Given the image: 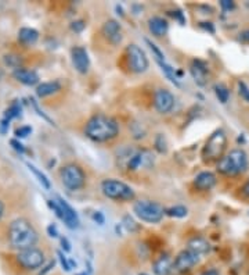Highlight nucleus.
<instances>
[{"mask_svg":"<svg viewBox=\"0 0 249 275\" xmlns=\"http://www.w3.org/2000/svg\"><path fill=\"white\" fill-rule=\"evenodd\" d=\"M240 40L244 43H249V30L242 31L240 34Z\"/></svg>","mask_w":249,"mask_h":275,"instance_id":"nucleus-45","label":"nucleus"},{"mask_svg":"<svg viewBox=\"0 0 249 275\" xmlns=\"http://www.w3.org/2000/svg\"><path fill=\"white\" fill-rule=\"evenodd\" d=\"M9 127L10 121L9 120H6V118H3V120L0 121V134H1V135H6L7 131H9Z\"/></svg>","mask_w":249,"mask_h":275,"instance_id":"nucleus-40","label":"nucleus"},{"mask_svg":"<svg viewBox=\"0 0 249 275\" xmlns=\"http://www.w3.org/2000/svg\"><path fill=\"white\" fill-rule=\"evenodd\" d=\"M29 100H31V104H32V106H33V108H35V111L38 113V116H40V117L45 118V120L47 121V122H48V124H50V125H56V124H54V121H53L51 118L48 117L47 114H46V113H45L43 110H40V107H39V104H38V102H36L35 99H33V98H29Z\"/></svg>","mask_w":249,"mask_h":275,"instance_id":"nucleus-30","label":"nucleus"},{"mask_svg":"<svg viewBox=\"0 0 249 275\" xmlns=\"http://www.w3.org/2000/svg\"><path fill=\"white\" fill-rule=\"evenodd\" d=\"M200 27L203 28L205 31H209L211 34H215V27H213V24H212V22H201V24H200Z\"/></svg>","mask_w":249,"mask_h":275,"instance_id":"nucleus-44","label":"nucleus"},{"mask_svg":"<svg viewBox=\"0 0 249 275\" xmlns=\"http://www.w3.org/2000/svg\"><path fill=\"white\" fill-rule=\"evenodd\" d=\"M77 275H90V274H89V273H86V271H85V273H80V274H77Z\"/></svg>","mask_w":249,"mask_h":275,"instance_id":"nucleus-51","label":"nucleus"},{"mask_svg":"<svg viewBox=\"0 0 249 275\" xmlns=\"http://www.w3.org/2000/svg\"><path fill=\"white\" fill-rule=\"evenodd\" d=\"M31 134H32V127H29V125H24V127H19L16 129V137L17 138H27Z\"/></svg>","mask_w":249,"mask_h":275,"instance_id":"nucleus-35","label":"nucleus"},{"mask_svg":"<svg viewBox=\"0 0 249 275\" xmlns=\"http://www.w3.org/2000/svg\"><path fill=\"white\" fill-rule=\"evenodd\" d=\"M121 224L124 226V229H126V231L130 232V234H134V232H139V231H140V224H137V221H136L130 214H124Z\"/></svg>","mask_w":249,"mask_h":275,"instance_id":"nucleus-25","label":"nucleus"},{"mask_svg":"<svg viewBox=\"0 0 249 275\" xmlns=\"http://www.w3.org/2000/svg\"><path fill=\"white\" fill-rule=\"evenodd\" d=\"M27 167H28V170L35 175V177L38 178V181H39V184L42 185V187L45 188V189H50V181H48V178L40 171V170H38V168L35 167L33 164H31V163H27Z\"/></svg>","mask_w":249,"mask_h":275,"instance_id":"nucleus-24","label":"nucleus"},{"mask_svg":"<svg viewBox=\"0 0 249 275\" xmlns=\"http://www.w3.org/2000/svg\"><path fill=\"white\" fill-rule=\"evenodd\" d=\"M92 218H93V221L97 223L98 225H104V223H106V217H104V214H103L101 211H94Z\"/></svg>","mask_w":249,"mask_h":275,"instance_id":"nucleus-38","label":"nucleus"},{"mask_svg":"<svg viewBox=\"0 0 249 275\" xmlns=\"http://www.w3.org/2000/svg\"><path fill=\"white\" fill-rule=\"evenodd\" d=\"M215 93H216V98L219 99V102L223 103V104H226L229 102V99H230V90L224 84L215 85Z\"/></svg>","mask_w":249,"mask_h":275,"instance_id":"nucleus-26","label":"nucleus"},{"mask_svg":"<svg viewBox=\"0 0 249 275\" xmlns=\"http://www.w3.org/2000/svg\"><path fill=\"white\" fill-rule=\"evenodd\" d=\"M115 9H116V11H118V14H119V16H121V17H124V10H122V7H121V6H119V4H118V6H116Z\"/></svg>","mask_w":249,"mask_h":275,"instance_id":"nucleus-50","label":"nucleus"},{"mask_svg":"<svg viewBox=\"0 0 249 275\" xmlns=\"http://www.w3.org/2000/svg\"><path fill=\"white\" fill-rule=\"evenodd\" d=\"M126 59H127L129 69H132L134 74H143L150 67V61L145 52L136 43H130L126 46Z\"/></svg>","mask_w":249,"mask_h":275,"instance_id":"nucleus-8","label":"nucleus"},{"mask_svg":"<svg viewBox=\"0 0 249 275\" xmlns=\"http://www.w3.org/2000/svg\"><path fill=\"white\" fill-rule=\"evenodd\" d=\"M10 145L13 146V149H14L16 152H18L21 155L25 153V146L19 142L18 139H11V140H10Z\"/></svg>","mask_w":249,"mask_h":275,"instance_id":"nucleus-37","label":"nucleus"},{"mask_svg":"<svg viewBox=\"0 0 249 275\" xmlns=\"http://www.w3.org/2000/svg\"><path fill=\"white\" fill-rule=\"evenodd\" d=\"M238 92H240L241 98L244 99V100H247V102H249V88L244 84V82H238Z\"/></svg>","mask_w":249,"mask_h":275,"instance_id":"nucleus-36","label":"nucleus"},{"mask_svg":"<svg viewBox=\"0 0 249 275\" xmlns=\"http://www.w3.org/2000/svg\"><path fill=\"white\" fill-rule=\"evenodd\" d=\"M172 16L174 17V18H176V20L179 21V22H180V25H186V17H184V14H183L182 11L180 10L173 11Z\"/></svg>","mask_w":249,"mask_h":275,"instance_id":"nucleus-42","label":"nucleus"},{"mask_svg":"<svg viewBox=\"0 0 249 275\" xmlns=\"http://www.w3.org/2000/svg\"><path fill=\"white\" fill-rule=\"evenodd\" d=\"M39 39V32L33 28H28V27H24L18 31V40L25 45V46H32L35 45Z\"/></svg>","mask_w":249,"mask_h":275,"instance_id":"nucleus-22","label":"nucleus"},{"mask_svg":"<svg viewBox=\"0 0 249 275\" xmlns=\"http://www.w3.org/2000/svg\"><path fill=\"white\" fill-rule=\"evenodd\" d=\"M174 95L169 89L159 88L154 93V107L159 114H169L174 107Z\"/></svg>","mask_w":249,"mask_h":275,"instance_id":"nucleus-10","label":"nucleus"},{"mask_svg":"<svg viewBox=\"0 0 249 275\" xmlns=\"http://www.w3.org/2000/svg\"><path fill=\"white\" fill-rule=\"evenodd\" d=\"M187 214H188V208L182 205L165 208V216H169L172 218H184V217H187Z\"/></svg>","mask_w":249,"mask_h":275,"instance_id":"nucleus-23","label":"nucleus"},{"mask_svg":"<svg viewBox=\"0 0 249 275\" xmlns=\"http://www.w3.org/2000/svg\"><path fill=\"white\" fill-rule=\"evenodd\" d=\"M174 270V260L169 255L161 256L154 261L153 271L155 275H171Z\"/></svg>","mask_w":249,"mask_h":275,"instance_id":"nucleus-17","label":"nucleus"},{"mask_svg":"<svg viewBox=\"0 0 249 275\" xmlns=\"http://www.w3.org/2000/svg\"><path fill=\"white\" fill-rule=\"evenodd\" d=\"M220 7L224 11H230L235 7V4H234V1H231V0H221Z\"/></svg>","mask_w":249,"mask_h":275,"instance_id":"nucleus-39","label":"nucleus"},{"mask_svg":"<svg viewBox=\"0 0 249 275\" xmlns=\"http://www.w3.org/2000/svg\"><path fill=\"white\" fill-rule=\"evenodd\" d=\"M61 247L64 252H71V243L67 238H61Z\"/></svg>","mask_w":249,"mask_h":275,"instance_id":"nucleus-43","label":"nucleus"},{"mask_svg":"<svg viewBox=\"0 0 249 275\" xmlns=\"http://www.w3.org/2000/svg\"><path fill=\"white\" fill-rule=\"evenodd\" d=\"M47 234L50 238H58V228L56 224H50V225L47 226Z\"/></svg>","mask_w":249,"mask_h":275,"instance_id":"nucleus-41","label":"nucleus"},{"mask_svg":"<svg viewBox=\"0 0 249 275\" xmlns=\"http://www.w3.org/2000/svg\"><path fill=\"white\" fill-rule=\"evenodd\" d=\"M60 177L62 185L69 190H79L86 185V174L83 168L75 163H69L61 168Z\"/></svg>","mask_w":249,"mask_h":275,"instance_id":"nucleus-7","label":"nucleus"},{"mask_svg":"<svg viewBox=\"0 0 249 275\" xmlns=\"http://www.w3.org/2000/svg\"><path fill=\"white\" fill-rule=\"evenodd\" d=\"M39 236L36 229L27 218H16L9 226V242L14 249L25 250L35 247Z\"/></svg>","mask_w":249,"mask_h":275,"instance_id":"nucleus-2","label":"nucleus"},{"mask_svg":"<svg viewBox=\"0 0 249 275\" xmlns=\"http://www.w3.org/2000/svg\"><path fill=\"white\" fill-rule=\"evenodd\" d=\"M101 193L114 202H132L136 199V192L130 185L115 178H107L101 182Z\"/></svg>","mask_w":249,"mask_h":275,"instance_id":"nucleus-4","label":"nucleus"},{"mask_svg":"<svg viewBox=\"0 0 249 275\" xmlns=\"http://www.w3.org/2000/svg\"><path fill=\"white\" fill-rule=\"evenodd\" d=\"M57 202L58 205L61 206V210H62V221H64V224L69 229H77V228H79L80 221H79V216H78V213L75 211V208L71 206L67 200H64L62 197L58 196Z\"/></svg>","mask_w":249,"mask_h":275,"instance_id":"nucleus-14","label":"nucleus"},{"mask_svg":"<svg viewBox=\"0 0 249 275\" xmlns=\"http://www.w3.org/2000/svg\"><path fill=\"white\" fill-rule=\"evenodd\" d=\"M200 263V255L190 249H184L174 258V270L177 273H187Z\"/></svg>","mask_w":249,"mask_h":275,"instance_id":"nucleus-11","label":"nucleus"},{"mask_svg":"<svg viewBox=\"0 0 249 275\" xmlns=\"http://www.w3.org/2000/svg\"><path fill=\"white\" fill-rule=\"evenodd\" d=\"M21 113H22V107H21V104H19L18 102L16 100V102L11 103V106L4 111V118L11 121L13 118L21 117Z\"/></svg>","mask_w":249,"mask_h":275,"instance_id":"nucleus-27","label":"nucleus"},{"mask_svg":"<svg viewBox=\"0 0 249 275\" xmlns=\"http://www.w3.org/2000/svg\"><path fill=\"white\" fill-rule=\"evenodd\" d=\"M119 124L115 118L106 114H96L87 120L85 135L97 143H104L115 139L119 135Z\"/></svg>","mask_w":249,"mask_h":275,"instance_id":"nucleus-1","label":"nucleus"},{"mask_svg":"<svg viewBox=\"0 0 249 275\" xmlns=\"http://www.w3.org/2000/svg\"><path fill=\"white\" fill-rule=\"evenodd\" d=\"M227 146V137L223 129H218L212 134L209 139L205 142L202 149V158L208 163L219 161L223 157V153Z\"/></svg>","mask_w":249,"mask_h":275,"instance_id":"nucleus-6","label":"nucleus"},{"mask_svg":"<svg viewBox=\"0 0 249 275\" xmlns=\"http://www.w3.org/2000/svg\"><path fill=\"white\" fill-rule=\"evenodd\" d=\"M188 249L200 256L206 255L211 252V243L202 236H194L192 239L188 241Z\"/></svg>","mask_w":249,"mask_h":275,"instance_id":"nucleus-20","label":"nucleus"},{"mask_svg":"<svg viewBox=\"0 0 249 275\" xmlns=\"http://www.w3.org/2000/svg\"><path fill=\"white\" fill-rule=\"evenodd\" d=\"M3 60H4V64L11 67V69H14V71L18 69H22V67H21V64H22L21 56H17V54H6V56L3 57Z\"/></svg>","mask_w":249,"mask_h":275,"instance_id":"nucleus-28","label":"nucleus"},{"mask_svg":"<svg viewBox=\"0 0 249 275\" xmlns=\"http://www.w3.org/2000/svg\"><path fill=\"white\" fill-rule=\"evenodd\" d=\"M148 30L153 34L154 36L156 38H161V36H165L168 34V30H169V22L165 20L163 17H151L148 20Z\"/></svg>","mask_w":249,"mask_h":275,"instance_id":"nucleus-18","label":"nucleus"},{"mask_svg":"<svg viewBox=\"0 0 249 275\" xmlns=\"http://www.w3.org/2000/svg\"><path fill=\"white\" fill-rule=\"evenodd\" d=\"M58 90H61V84L58 81L43 82V84H39L36 86V95L39 98H47L50 95L57 93Z\"/></svg>","mask_w":249,"mask_h":275,"instance_id":"nucleus-21","label":"nucleus"},{"mask_svg":"<svg viewBox=\"0 0 249 275\" xmlns=\"http://www.w3.org/2000/svg\"><path fill=\"white\" fill-rule=\"evenodd\" d=\"M18 263L27 270H38L45 264V253L38 247L21 250L17 255Z\"/></svg>","mask_w":249,"mask_h":275,"instance_id":"nucleus-9","label":"nucleus"},{"mask_svg":"<svg viewBox=\"0 0 249 275\" xmlns=\"http://www.w3.org/2000/svg\"><path fill=\"white\" fill-rule=\"evenodd\" d=\"M176 275H188V274H186V273H177Z\"/></svg>","mask_w":249,"mask_h":275,"instance_id":"nucleus-52","label":"nucleus"},{"mask_svg":"<svg viewBox=\"0 0 249 275\" xmlns=\"http://www.w3.org/2000/svg\"><path fill=\"white\" fill-rule=\"evenodd\" d=\"M208 67L201 60H194L190 66L191 77L198 86H205L208 84Z\"/></svg>","mask_w":249,"mask_h":275,"instance_id":"nucleus-15","label":"nucleus"},{"mask_svg":"<svg viewBox=\"0 0 249 275\" xmlns=\"http://www.w3.org/2000/svg\"><path fill=\"white\" fill-rule=\"evenodd\" d=\"M85 28H86V21L85 20H75L71 22V30L77 32V34H80Z\"/></svg>","mask_w":249,"mask_h":275,"instance_id":"nucleus-33","label":"nucleus"},{"mask_svg":"<svg viewBox=\"0 0 249 275\" xmlns=\"http://www.w3.org/2000/svg\"><path fill=\"white\" fill-rule=\"evenodd\" d=\"M155 149L159 152V153H166L168 152V143L165 140V137L162 134H158L155 138Z\"/></svg>","mask_w":249,"mask_h":275,"instance_id":"nucleus-29","label":"nucleus"},{"mask_svg":"<svg viewBox=\"0 0 249 275\" xmlns=\"http://www.w3.org/2000/svg\"><path fill=\"white\" fill-rule=\"evenodd\" d=\"M145 43L148 45V48L151 49V52H153L154 57H155V60H166L165 59V54H163L162 52L159 50V48L154 43V42H151L150 39H145Z\"/></svg>","mask_w":249,"mask_h":275,"instance_id":"nucleus-31","label":"nucleus"},{"mask_svg":"<svg viewBox=\"0 0 249 275\" xmlns=\"http://www.w3.org/2000/svg\"><path fill=\"white\" fill-rule=\"evenodd\" d=\"M218 184V178L212 171H202L194 178V187L201 192H208Z\"/></svg>","mask_w":249,"mask_h":275,"instance_id":"nucleus-16","label":"nucleus"},{"mask_svg":"<svg viewBox=\"0 0 249 275\" xmlns=\"http://www.w3.org/2000/svg\"><path fill=\"white\" fill-rule=\"evenodd\" d=\"M139 275H148V274H144V273H143V274H139Z\"/></svg>","mask_w":249,"mask_h":275,"instance_id":"nucleus-53","label":"nucleus"},{"mask_svg":"<svg viewBox=\"0 0 249 275\" xmlns=\"http://www.w3.org/2000/svg\"><path fill=\"white\" fill-rule=\"evenodd\" d=\"M241 190H242V195L247 197V199H249V179L244 184V187H242Z\"/></svg>","mask_w":249,"mask_h":275,"instance_id":"nucleus-46","label":"nucleus"},{"mask_svg":"<svg viewBox=\"0 0 249 275\" xmlns=\"http://www.w3.org/2000/svg\"><path fill=\"white\" fill-rule=\"evenodd\" d=\"M71 59H72V64L79 74H87L89 69H90V57L89 53L85 48L82 46H75L71 50Z\"/></svg>","mask_w":249,"mask_h":275,"instance_id":"nucleus-13","label":"nucleus"},{"mask_svg":"<svg viewBox=\"0 0 249 275\" xmlns=\"http://www.w3.org/2000/svg\"><path fill=\"white\" fill-rule=\"evenodd\" d=\"M57 256H58V260H60V263H61V267L67 271V273H69L72 268H71V264H69V260H68V257H65V255H64V252H57Z\"/></svg>","mask_w":249,"mask_h":275,"instance_id":"nucleus-34","label":"nucleus"},{"mask_svg":"<svg viewBox=\"0 0 249 275\" xmlns=\"http://www.w3.org/2000/svg\"><path fill=\"white\" fill-rule=\"evenodd\" d=\"M101 32L112 46H119L124 40V31L121 24L116 20H108L104 22Z\"/></svg>","mask_w":249,"mask_h":275,"instance_id":"nucleus-12","label":"nucleus"},{"mask_svg":"<svg viewBox=\"0 0 249 275\" xmlns=\"http://www.w3.org/2000/svg\"><path fill=\"white\" fill-rule=\"evenodd\" d=\"M53 267H54V261H50V263H48V264L45 267V270H43V271H40V274H39V275H45L46 273H48V271H50V270H51Z\"/></svg>","mask_w":249,"mask_h":275,"instance_id":"nucleus-47","label":"nucleus"},{"mask_svg":"<svg viewBox=\"0 0 249 275\" xmlns=\"http://www.w3.org/2000/svg\"><path fill=\"white\" fill-rule=\"evenodd\" d=\"M249 167L248 155L242 149H234L218 161V171L226 177L244 174Z\"/></svg>","mask_w":249,"mask_h":275,"instance_id":"nucleus-3","label":"nucleus"},{"mask_svg":"<svg viewBox=\"0 0 249 275\" xmlns=\"http://www.w3.org/2000/svg\"><path fill=\"white\" fill-rule=\"evenodd\" d=\"M133 213L143 223L158 224L165 216V208L153 200H137L133 205Z\"/></svg>","mask_w":249,"mask_h":275,"instance_id":"nucleus-5","label":"nucleus"},{"mask_svg":"<svg viewBox=\"0 0 249 275\" xmlns=\"http://www.w3.org/2000/svg\"><path fill=\"white\" fill-rule=\"evenodd\" d=\"M3 214H4V205H3V202L0 200V220H1Z\"/></svg>","mask_w":249,"mask_h":275,"instance_id":"nucleus-49","label":"nucleus"},{"mask_svg":"<svg viewBox=\"0 0 249 275\" xmlns=\"http://www.w3.org/2000/svg\"><path fill=\"white\" fill-rule=\"evenodd\" d=\"M13 77L17 79L18 82L27 85V86H33L39 82V75L33 69H18L13 72Z\"/></svg>","mask_w":249,"mask_h":275,"instance_id":"nucleus-19","label":"nucleus"},{"mask_svg":"<svg viewBox=\"0 0 249 275\" xmlns=\"http://www.w3.org/2000/svg\"><path fill=\"white\" fill-rule=\"evenodd\" d=\"M201 275H220V273H219L218 270L212 268V270H206V271H203Z\"/></svg>","mask_w":249,"mask_h":275,"instance_id":"nucleus-48","label":"nucleus"},{"mask_svg":"<svg viewBox=\"0 0 249 275\" xmlns=\"http://www.w3.org/2000/svg\"><path fill=\"white\" fill-rule=\"evenodd\" d=\"M47 206L56 213V216L60 218V220H62V210H61V206L58 205L57 200H53V199H50L47 200Z\"/></svg>","mask_w":249,"mask_h":275,"instance_id":"nucleus-32","label":"nucleus"}]
</instances>
